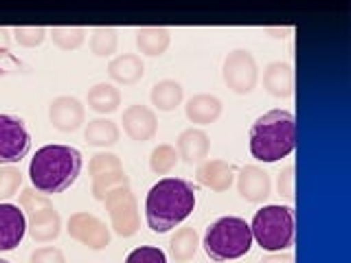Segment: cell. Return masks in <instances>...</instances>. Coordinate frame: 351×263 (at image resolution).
Returning a JSON list of instances; mask_svg holds the SVG:
<instances>
[{"mask_svg": "<svg viewBox=\"0 0 351 263\" xmlns=\"http://www.w3.org/2000/svg\"><path fill=\"white\" fill-rule=\"evenodd\" d=\"M29 263H66V257L60 248L55 246H44L31 252Z\"/></svg>", "mask_w": 351, "mask_h": 263, "instance_id": "32", "label": "cell"}, {"mask_svg": "<svg viewBox=\"0 0 351 263\" xmlns=\"http://www.w3.org/2000/svg\"><path fill=\"white\" fill-rule=\"evenodd\" d=\"M176 151L186 164H202L211 151V138L204 129L189 127L180 132L178 140H176Z\"/></svg>", "mask_w": 351, "mask_h": 263, "instance_id": "17", "label": "cell"}, {"mask_svg": "<svg viewBox=\"0 0 351 263\" xmlns=\"http://www.w3.org/2000/svg\"><path fill=\"white\" fill-rule=\"evenodd\" d=\"M108 75H110V79L121 86H134L143 79V75H145V66H143V60L138 55L123 53L110 60Z\"/></svg>", "mask_w": 351, "mask_h": 263, "instance_id": "20", "label": "cell"}, {"mask_svg": "<svg viewBox=\"0 0 351 263\" xmlns=\"http://www.w3.org/2000/svg\"><path fill=\"white\" fill-rule=\"evenodd\" d=\"M69 230L71 239L80 241L82 246H88L90 250H104L110 246V228L106 226V222H101L97 215L86 213V211H77L69 217Z\"/></svg>", "mask_w": 351, "mask_h": 263, "instance_id": "11", "label": "cell"}, {"mask_svg": "<svg viewBox=\"0 0 351 263\" xmlns=\"http://www.w3.org/2000/svg\"><path fill=\"white\" fill-rule=\"evenodd\" d=\"M88 169H90V178H93V195L99 202H104L106 195L119 189V186H130V178L117 153L110 151L95 153Z\"/></svg>", "mask_w": 351, "mask_h": 263, "instance_id": "9", "label": "cell"}, {"mask_svg": "<svg viewBox=\"0 0 351 263\" xmlns=\"http://www.w3.org/2000/svg\"><path fill=\"white\" fill-rule=\"evenodd\" d=\"M53 44L62 51H77L86 40L84 27H53L49 31Z\"/></svg>", "mask_w": 351, "mask_h": 263, "instance_id": "28", "label": "cell"}, {"mask_svg": "<svg viewBox=\"0 0 351 263\" xmlns=\"http://www.w3.org/2000/svg\"><path fill=\"white\" fill-rule=\"evenodd\" d=\"M88 105L90 110L99 114H112L119 110L121 105V92L119 88L112 86V84H95L90 90H88Z\"/></svg>", "mask_w": 351, "mask_h": 263, "instance_id": "23", "label": "cell"}, {"mask_svg": "<svg viewBox=\"0 0 351 263\" xmlns=\"http://www.w3.org/2000/svg\"><path fill=\"white\" fill-rule=\"evenodd\" d=\"M182 97H184V88L176 79L156 82L149 90V101L154 108L160 110V112H171V110H176L182 103Z\"/></svg>", "mask_w": 351, "mask_h": 263, "instance_id": "22", "label": "cell"}, {"mask_svg": "<svg viewBox=\"0 0 351 263\" xmlns=\"http://www.w3.org/2000/svg\"><path fill=\"white\" fill-rule=\"evenodd\" d=\"M14 40L25 49H36L44 40H47V29H42V27H16Z\"/></svg>", "mask_w": 351, "mask_h": 263, "instance_id": "30", "label": "cell"}, {"mask_svg": "<svg viewBox=\"0 0 351 263\" xmlns=\"http://www.w3.org/2000/svg\"><path fill=\"white\" fill-rule=\"evenodd\" d=\"M202 248L215 263L244 257L252 248L250 224L241 217H219L206 228Z\"/></svg>", "mask_w": 351, "mask_h": 263, "instance_id": "4", "label": "cell"}, {"mask_svg": "<svg viewBox=\"0 0 351 263\" xmlns=\"http://www.w3.org/2000/svg\"><path fill=\"white\" fill-rule=\"evenodd\" d=\"M125 263H167V255L156 246H141L130 252Z\"/></svg>", "mask_w": 351, "mask_h": 263, "instance_id": "31", "label": "cell"}, {"mask_svg": "<svg viewBox=\"0 0 351 263\" xmlns=\"http://www.w3.org/2000/svg\"><path fill=\"white\" fill-rule=\"evenodd\" d=\"M22 186V171L14 164H5L0 167V202L11 200L18 195V189Z\"/></svg>", "mask_w": 351, "mask_h": 263, "instance_id": "29", "label": "cell"}, {"mask_svg": "<svg viewBox=\"0 0 351 263\" xmlns=\"http://www.w3.org/2000/svg\"><path fill=\"white\" fill-rule=\"evenodd\" d=\"M49 121L58 132H77L86 123V108L77 97H55L49 105Z\"/></svg>", "mask_w": 351, "mask_h": 263, "instance_id": "12", "label": "cell"}, {"mask_svg": "<svg viewBox=\"0 0 351 263\" xmlns=\"http://www.w3.org/2000/svg\"><path fill=\"white\" fill-rule=\"evenodd\" d=\"M121 123H123V132L136 142H147L156 136L158 132V118H156V112H154L152 108L147 105H141V103H134L123 110V118H121Z\"/></svg>", "mask_w": 351, "mask_h": 263, "instance_id": "13", "label": "cell"}, {"mask_svg": "<svg viewBox=\"0 0 351 263\" xmlns=\"http://www.w3.org/2000/svg\"><path fill=\"white\" fill-rule=\"evenodd\" d=\"M222 108H224L222 101H219L215 95L200 92V95H193L189 101H186L184 114H186V118L191 121V123L211 125L219 116H222Z\"/></svg>", "mask_w": 351, "mask_h": 263, "instance_id": "19", "label": "cell"}, {"mask_svg": "<svg viewBox=\"0 0 351 263\" xmlns=\"http://www.w3.org/2000/svg\"><path fill=\"white\" fill-rule=\"evenodd\" d=\"M31 151V134L16 114H0V167L16 164Z\"/></svg>", "mask_w": 351, "mask_h": 263, "instance_id": "10", "label": "cell"}, {"mask_svg": "<svg viewBox=\"0 0 351 263\" xmlns=\"http://www.w3.org/2000/svg\"><path fill=\"white\" fill-rule=\"evenodd\" d=\"M261 263H294V257L290 252H268Z\"/></svg>", "mask_w": 351, "mask_h": 263, "instance_id": "35", "label": "cell"}, {"mask_svg": "<svg viewBox=\"0 0 351 263\" xmlns=\"http://www.w3.org/2000/svg\"><path fill=\"white\" fill-rule=\"evenodd\" d=\"M84 167L82 151L69 145H44L29 162L33 189L42 195H55L71 189Z\"/></svg>", "mask_w": 351, "mask_h": 263, "instance_id": "2", "label": "cell"}, {"mask_svg": "<svg viewBox=\"0 0 351 263\" xmlns=\"http://www.w3.org/2000/svg\"><path fill=\"white\" fill-rule=\"evenodd\" d=\"M197 248H200V235L195 233V228L184 226L178 228L169 239V252L178 263H186L195 257Z\"/></svg>", "mask_w": 351, "mask_h": 263, "instance_id": "24", "label": "cell"}, {"mask_svg": "<svg viewBox=\"0 0 351 263\" xmlns=\"http://www.w3.org/2000/svg\"><path fill=\"white\" fill-rule=\"evenodd\" d=\"M7 64H14V66H20V62L14 58V55L9 53L7 49V44H0V77L7 75L9 68H7Z\"/></svg>", "mask_w": 351, "mask_h": 263, "instance_id": "34", "label": "cell"}, {"mask_svg": "<svg viewBox=\"0 0 351 263\" xmlns=\"http://www.w3.org/2000/svg\"><path fill=\"white\" fill-rule=\"evenodd\" d=\"M0 263H11V261H7V259H0Z\"/></svg>", "mask_w": 351, "mask_h": 263, "instance_id": "36", "label": "cell"}, {"mask_svg": "<svg viewBox=\"0 0 351 263\" xmlns=\"http://www.w3.org/2000/svg\"><path fill=\"white\" fill-rule=\"evenodd\" d=\"M88 47L95 58H112L119 47V36L114 29L110 27H99L93 31L90 40H88Z\"/></svg>", "mask_w": 351, "mask_h": 263, "instance_id": "26", "label": "cell"}, {"mask_svg": "<svg viewBox=\"0 0 351 263\" xmlns=\"http://www.w3.org/2000/svg\"><path fill=\"white\" fill-rule=\"evenodd\" d=\"M277 191L279 195H283L285 200H294V164H288L279 171L277 178Z\"/></svg>", "mask_w": 351, "mask_h": 263, "instance_id": "33", "label": "cell"}, {"mask_svg": "<svg viewBox=\"0 0 351 263\" xmlns=\"http://www.w3.org/2000/svg\"><path fill=\"white\" fill-rule=\"evenodd\" d=\"M250 153L259 162H277L296 147V121L288 110H270L250 125Z\"/></svg>", "mask_w": 351, "mask_h": 263, "instance_id": "3", "label": "cell"}, {"mask_svg": "<svg viewBox=\"0 0 351 263\" xmlns=\"http://www.w3.org/2000/svg\"><path fill=\"white\" fill-rule=\"evenodd\" d=\"M237 193L241 200H246L250 204L266 202L272 193L270 175L261 167H257V164H246V167H241L237 175Z\"/></svg>", "mask_w": 351, "mask_h": 263, "instance_id": "15", "label": "cell"}, {"mask_svg": "<svg viewBox=\"0 0 351 263\" xmlns=\"http://www.w3.org/2000/svg\"><path fill=\"white\" fill-rule=\"evenodd\" d=\"M119 136H121V129L114 121H110V118L88 121L86 132H84L86 142L93 147H112L119 140Z\"/></svg>", "mask_w": 351, "mask_h": 263, "instance_id": "25", "label": "cell"}, {"mask_svg": "<svg viewBox=\"0 0 351 263\" xmlns=\"http://www.w3.org/2000/svg\"><path fill=\"white\" fill-rule=\"evenodd\" d=\"M195 180L215 193H224L235 182V167L226 160H204L202 164H197Z\"/></svg>", "mask_w": 351, "mask_h": 263, "instance_id": "16", "label": "cell"}, {"mask_svg": "<svg viewBox=\"0 0 351 263\" xmlns=\"http://www.w3.org/2000/svg\"><path fill=\"white\" fill-rule=\"evenodd\" d=\"M106 211L110 215V226L119 237H134L141 228L138 202L130 186H119L106 195Z\"/></svg>", "mask_w": 351, "mask_h": 263, "instance_id": "7", "label": "cell"}, {"mask_svg": "<svg viewBox=\"0 0 351 263\" xmlns=\"http://www.w3.org/2000/svg\"><path fill=\"white\" fill-rule=\"evenodd\" d=\"M134 40H136V49L143 55H147V58H160V55L167 53L169 44H171L169 31L162 29V27H143V29H136Z\"/></svg>", "mask_w": 351, "mask_h": 263, "instance_id": "21", "label": "cell"}, {"mask_svg": "<svg viewBox=\"0 0 351 263\" xmlns=\"http://www.w3.org/2000/svg\"><path fill=\"white\" fill-rule=\"evenodd\" d=\"M197 186L182 178H162L152 186L145 200V217L152 233H169L193 213Z\"/></svg>", "mask_w": 351, "mask_h": 263, "instance_id": "1", "label": "cell"}, {"mask_svg": "<svg viewBox=\"0 0 351 263\" xmlns=\"http://www.w3.org/2000/svg\"><path fill=\"white\" fill-rule=\"evenodd\" d=\"M263 88L277 99H288L294 92V71L288 62H270L263 68Z\"/></svg>", "mask_w": 351, "mask_h": 263, "instance_id": "18", "label": "cell"}, {"mask_svg": "<svg viewBox=\"0 0 351 263\" xmlns=\"http://www.w3.org/2000/svg\"><path fill=\"white\" fill-rule=\"evenodd\" d=\"M294 208L281 204H268L252 217V241L266 252H283L294 244Z\"/></svg>", "mask_w": 351, "mask_h": 263, "instance_id": "5", "label": "cell"}, {"mask_svg": "<svg viewBox=\"0 0 351 263\" xmlns=\"http://www.w3.org/2000/svg\"><path fill=\"white\" fill-rule=\"evenodd\" d=\"M20 208L27 217V233L38 244H49L55 241L62 233V217L60 211L53 206L49 195H42L40 191L25 189L20 193Z\"/></svg>", "mask_w": 351, "mask_h": 263, "instance_id": "6", "label": "cell"}, {"mask_svg": "<svg viewBox=\"0 0 351 263\" xmlns=\"http://www.w3.org/2000/svg\"><path fill=\"white\" fill-rule=\"evenodd\" d=\"M178 151H176L173 145L169 142H162V145L154 147L149 153V169L156 175H167L169 171H173V167L178 164Z\"/></svg>", "mask_w": 351, "mask_h": 263, "instance_id": "27", "label": "cell"}, {"mask_svg": "<svg viewBox=\"0 0 351 263\" xmlns=\"http://www.w3.org/2000/svg\"><path fill=\"white\" fill-rule=\"evenodd\" d=\"M222 77L235 95H250L259 84V66L255 55L246 49L230 51L222 66Z\"/></svg>", "mask_w": 351, "mask_h": 263, "instance_id": "8", "label": "cell"}, {"mask_svg": "<svg viewBox=\"0 0 351 263\" xmlns=\"http://www.w3.org/2000/svg\"><path fill=\"white\" fill-rule=\"evenodd\" d=\"M27 235V217L22 208L0 202V252L16 250Z\"/></svg>", "mask_w": 351, "mask_h": 263, "instance_id": "14", "label": "cell"}]
</instances>
